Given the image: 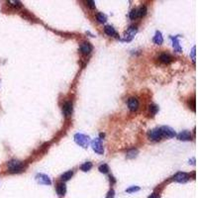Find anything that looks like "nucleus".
<instances>
[{
  "mask_svg": "<svg viewBox=\"0 0 198 198\" xmlns=\"http://www.w3.org/2000/svg\"><path fill=\"white\" fill-rule=\"evenodd\" d=\"M8 166V171L11 173H19V172L23 171L24 169V164L21 162L20 161H16V159H12L7 164Z\"/></svg>",
  "mask_w": 198,
  "mask_h": 198,
  "instance_id": "f257e3e1",
  "label": "nucleus"
},
{
  "mask_svg": "<svg viewBox=\"0 0 198 198\" xmlns=\"http://www.w3.org/2000/svg\"><path fill=\"white\" fill-rule=\"evenodd\" d=\"M74 142L82 148H87L90 144V138L86 135H83V134L77 133L74 135Z\"/></svg>",
  "mask_w": 198,
  "mask_h": 198,
  "instance_id": "f03ea898",
  "label": "nucleus"
},
{
  "mask_svg": "<svg viewBox=\"0 0 198 198\" xmlns=\"http://www.w3.org/2000/svg\"><path fill=\"white\" fill-rule=\"evenodd\" d=\"M137 32H138L137 27L131 26L128 30H127L126 33L123 35V37H122L120 40L123 41V42H130V41L134 39V37H135V35L137 34Z\"/></svg>",
  "mask_w": 198,
  "mask_h": 198,
  "instance_id": "7ed1b4c3",
  "label": "nucleus"
},
{
  "mask_svg": "<svg viewBox=\"0 0 198 198\" xmlns=\"http://www.w3.org/2000/svg\"><path fill=\"white\" fill-rule=\"evenodd\" d=\"M159 130H161V133L162 137H166V138H174V137L176 136V131L169 126H162L161 128H159Z\"/></svg>",
  "mask_w": 198,
  "mask_h": 198,
  "instance_id": "20e7f679",
  "label": "nucleus"
},
{
  "mask_svg": "<svg viewBox=\"0 0 198 198\" xmlns=\"http://www.w3.org/2000/svg\"><path fill=\"white\" fill-rule=\"evenodd\" d=\"M91 146H92V149L95 153H97L98 154H103L104 149H103V146H102V144H101V141L99 138L93 140V141L91 142Z\"/></svg>",
  "mask_w": 198,
  "mask_h": 198,
  "instance_id": "39448f33",
  "label": "nucleus"
},
{
  "mask_svg": "<svg viewBox=\"0 0 198 198\" xmlns=\"http://www.w3.org/2000/svg\"><path fill=\"white\" fill-rule=\"evenodd\" d=\"M36 180L38 181V183H40V184H44V185H51L52 184V180H51V178L47 176V174H44V173L37 174Z\"/></svg>",
  "mask_w": 198,
  "mask_h": 198,
  "instance_id": "423d86ee",
  "label": "nucleus"
},
{
  "mask_svg": "<svg viewBox=\"0 0 198 198\" xmlns=\"http://www.w3.org/2000/svg\"><path fill=\"white\" fill-rule=\"evenodd\" d=\"M149 138H150V140H152V141H159V140L162 138L159 128H156V129H154V130L150 131Z\"/></svg>",
  "mask_w": 198,
  "mask_h": 198,
  "instance_id": "0eeeda50",
  "label": "nucleus"
},
{
  "mask_svg": "<svg viewBox=\"0 0 198 198\" xmlns=\"http://www.w3.org/2000/svg\"><path fill=\"white\" fill-rule=\"evenodd\" d=\"M189 179V176L185 172H177L176 176H173V180H176V182H180V183H184L187 180Z\"/></svg>",
  "mask_w": 198,
  "mask_h": 198,
  "instance_id": "6e6552de",
  "label": "nucleus"
},
{
  "mask_svg": "<svg viewBox=\"0 0 198 198\" xmlns=\"http://www.w3.org/2000/svg\"><path fill=\"white\" fill-rule=\"evenodd\" d=\"M72 102H65V104H63L62 106V113L65 116H67V117H68V116H70L72 114Z\"/></svg>",
  "mask_w": 198,
  "mask_h": 198,
  "instance_id": "1a4fd4ad",
  "label": "nucleus"
},
{
  "mask_svg": "<svg viewBox=\"0 0 198 198\" xmlns=\"http://www.w3.org/2000/svg\"><path fill=\"white\" fill-rule=\"evenodd\" d=\"M92 51V46H91L90 43L88 42H83L82 44L80 45V52L82 53L83 55H88L91 53Z\"/></svg>",
  "mask_w": 198,
  "mask_h": 198,
  "instance_id": "9d476101",
  "label": "nucleus"
},
{
  "mask_svg": "<svg viewBox=\"0 0 198 198\" xmlns=\"http://www.w3.org/2000/svg\"><path fill=\"white\" fill-rule=\"evenodd\" d=\"M128 106L131 111H137L139 108V101L135 97H131L128 100Z\"/></svg>",
  "mask_w": 198,
  "mask_h": 198,
  "instance_id": "9b49d317",
  "label": "nucleus"
},
{
  "mask_svg": "<svg viewBox=\"0 0 198 198\" xmlns=\"http://www.w3.org/2000/svg\"><path fill=\"white\" fill-rule=\"evenodd\" d=\"M177 139L180 141H189L191 140V133L189 131H182L181 133L177 135Z\"/></svg>",
  "mask_w": 198,
  "mask_h": 198,
  "instance_id": "f8f14e48",
  "label": "nucleus"
},
{
  "mask_svg": "<svg viewBox=\"0 0 198 198\" xmlns=\"http://www.w3.org/2000/svg\"><path fill=\"white\" fill-rule=\"evenodd\" d=\"M171 39L172 40V47H173L174 51H176L177 53H180V52H181V47H180V45H179V43H178L179 36L171 37Z\"/></svg>",
  "mask_w": 198,
  "mask_h": 198,
  "instance_id": "ddd939ff",
  "label": "nucleus"
},
{
  "mask_svg": "<svg viewBox=\"0 0 198 198\" xmlns=\"http://www.w3.org/2000/svg\"><path fill=\"white\" fill-rule=\"evenodd\" d=\"M57 192L60 196H63L65 193H67V185H65L63 182L62 183H59L57 186Z\"/></svg>",
  "mask_w": 198,
  "mask_h": 198,
  "instance_id": "4468645a",
  "label": "nucleus"
},
{
  "mask_svg": "<svg viewBox=\"0 0 198 198\" xmlns=\"http://www.w3.org/2000/svg\"><path fill=\"white\" fill-rule=\"evenodd\" d=\"M153 41H154V44H157V45H161V44H162V42H164V38H162V36H161V32H159V31H157Z\"/></svg>",
  "mask_w": 198,
  "mask_h": 198,
  "instance_id": "2eb2a0df",
  "label": "nucleus"
},
{
  "mask_svg": "<svg viewBox=\"0 0 198 198\" xmlns=\"http://www.w3.org/2000/svg\"><path fill=\"white\" fill-rule=\"evenodd\" d=\"M104 32H105V34L108 35V36H115V35H117L115 29H114L112 26H106L104 28Z\"/></svg>",
  "mask_w": 198,
  "mask_h": 198,
  "instance_id": "dca6fc26",
  "label": "nucleus"
},
{
  "mask_svg": "<svg viewBox=\"0 0 198 198\" xmlns=\"http://www.w3.org/2000/svg\"><path fill=\"white\" fill-rule=\"evenodd\" d=\"M159 60H161V62H164V63H169L172 60L171 57L169 55H167V54H162V55H161V57H159Z\"/></svg>",
  "mask_w": 198,
  "mask_h": 198,
  "instance_id": "f3484780",
  "label": "nucleus"
},
{
  "mask_svg": "<svg viewBox=\"0 0 198 198\" xmlns=\"http://www.w3.org/2000/svg\"><path fill=\"white\" fill-rule=\"evenodd\" d=\"M73 176V172L72 171H68L67 172H65V173L62 176V179L63 180V181H67V180H70V178L72 177Z\"/></svg>",
  "mask_w": 198,
  "mask_h": 198,
  "instance_id": "a211bd4d",
  "label": "nucleus"
},
{
  "mask_svg": "<svg viewBox=\"0 0 198 198\" xmlns=\"http://www.w3.org/2000/svg\"><path fill=\"white\" fill-rule=\"evenodd\" d=\"M81 171H90L91 169H92V164H91L90 161H87V162H84V164H82V166H80Z\"/></svg>",
  "mask_w": 198,
  "mask_h": 198,
  "instance_id": "6ab92c4d",
  "label": "nucleus"
},
{
  "mask_svg": "<svg viewBox=\"0 0 198 198\" xmlns=\"http://www.w3.org/2000/svg\"><path fill=\"white\" fill-rule=\"evenodd\" d=\"M137 154H138V150H130V151H128V153H127V158L128 159H134L137 157Z\"/></svg>",
  "mask_w": 198,
  "mask_h": 198,
  "instance_id": "aec40b11",
  "label": "nucleus"
},
{
  "mask_svg": "<svg viewBox=\"0 0 198 198\" xmlns=\"http://www.w3.org/2000/svg\"><path fill=\"white\" fill-rule=\"evenodd\" d=\"M147 14V7L142 6L139 10H137V16L138 17H144Z\"/></svg>",
  "mask_w": 198,
  "mask_h": 198,
  "instance_id": "412c9836",
  "label": "nucleus"
},
{
  "mask_svg": "<svg viewBox=\"0 0 198 198\" xmlns=\"http://www.w3.org/2000/svg\"><path fill=\"white\" fill-rule=\"evenodd\" d=\"M149 111H150V114H151L152 116L156 115L157 113H158L159 111V107L157 105H150L149 107Z\"/></svg>",
  "mask_w": 198,
  "mask_h": 198,
  "instance_id": "4be33fe9",
  "label": "nucleus"
},
{
  "mask_svg": "<svg viewBox=\"0 0 198 198\" xmlns=\"http://www.w3.org/2000/svg\"><path fill=\"white\" fill-rule=\"evenodd\" d=\"M97 20H98V22H100V23H105L107 21V17H106V15L103 13H98Z\"/></svg>",
  "mask_w": 198,
  "mask_h": 198,
  "instance_id": "5701e85b",
  "label": "nucleus"
},
{
  "mask_svg": "<svg viewBox=\"0 0 198 198\" xmlns=\"http://www.w3.org/2000/svg\"><path fill=\"white\" fill-rule=\"evenodd\" d=\"M98 169H99V171L102 172V173H107L108 171H109V166L106 164H101V166H99Z\"/></svg>",
  "mask_w": 198,
  "mask_h": 198,
  "instance_id": "b1692460",
  "label": "nucleus"
},
{
  "mask_svg": "<svg viewBox=\"0 0 198 198\" xmlns=\"http://www.w3.org/2000/svg\"><path fill=\"white\" fill-rule=\"evenodd\" d=\"M8 3L14 8H20L22 6V3L20 1H9Z\"/></svg>",
  "mask_w": 198,
  "mask_h": 198,
  "instance_id": "393cba45",
  "label": "nucleus"
},
{
  "mask_svg": "<svg viewBox=\"0 0 198 198\" xmlns=\"http://www.w3.org/2000/svg\"><path fill=\"white\" fill-rule=\"evenodd\" d=\"M129 17H130L131 20H135L137 17V9H133L132 11L130 12V14H129Z\"/></svg>",
  "mask_w": 198,
  "mask_h": 198,
  "instance_id": "a878e982",
  "label": "nucleus"
},
{
  "mask_svg": "<svg viewBox=\"0 0 198 198\" xmlns=\"http://www.w3.org/2000/svg\"><path fill=\"white\" fill-rule=\"evenodd\" d=\"M140 190V187L139 186H132L130 188L126 189V192H128V193H132V192H136V191H139Z\"/></svg>",
  "mask_w": 198,
  "mask_h": 198,
  "instance_id": "bb28decb",
  "label": "nucleus"
},
{
  "mask_svg": "<svg viewBox=\"0 0 198 198\" xmlns=\"http://www.w3.org/2000/svg\"><path fill=\"white\" fill-rule=\"evenodd\" d=\"M86 3H87V5L90 7L91 9H94L95 8V2L92 1V0H89V1H87Z\"/></svg>",
  "mask_w": 198,
  "mask_h": 198,
  "instance_id": "cd10ccee",
  "label": "nucleus"
},
{
  "mask_svg": "<svg viewBox=\"0 0 198 198\" xmlns=\"http://www.w3.org/2000/svg\"><path fill=\"white\" fill-rule=\"evenodd\" d=\"M195 50H196V48H195V46H194L191 51V58H192V60H193V62H195Z\"/></svg>",
  "mask_w": 198,
  "mask_h": 198,
  "instance_id": "c85d7f7f",
  "label": "nucleus"
},
{
  "mask_svg": "<svg viewBox=\"0 0 198 198\" xmlns=\"http://www.w3.org/2000/svg\"><path fill=\"white\" fill-rule=\"evenodd\" d=\"M114 193H115V192H114V190H113V189H111L110 191L108 192L107 198H114Z\"/></svg>",
  "mask_w": 198,
  "mask_h": 198,
  "instance_id": "c756f323",
  "label": "nucleus"
},
{
  "mask_svg": "<svg viewBox=\"0 0 198 198\" xmlns=\"http://www.w3.org/2000/svg\"><path fill=\"white\" fill-rule=\"evenodd\" d=\"M149 198H159V195L158 193H152L151 196H150Z\"/></svg>",
  "mask_w": 198,
  "mask_h": 198,
  "instance_id": "7c9ffc66",
  "label": "nucleus"
}]
</instances>
